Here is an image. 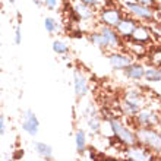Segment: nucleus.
<instances>
[{
	"label": "nucleus",
	"instance_id": "nucleus-1",
	"mask_svg": "<svg viewBox=\"0 0 161 161\" xmlns=\"http://www.w3.org/2000/svg\"><path fill=\"white\" fill-rule=\"evenodd\" d=\"M135 135L138 144L148 148L149 151H153L154 154L160 155L161 153V136L160 132L155 127H142L138 126L135 129Z\"/></svg>",
	"mask_w": 161,
	"mask_h": 161
},
{
	"label": "nucleus",
	"instance_id": "nucleus-2",
	"mask_svg": "<svg viewBox=\"0 0 161 161\" xmlns=\"http://www.w3.org/2000/svg\"><path fill=\"white\" fill-rule=\"evenodd\" d=\"M108 126L111 129V133L117 138L120 144H123L125 147H130V145H135L138 144L136 141V135H135V130H132L130 127H127L122 120L119 119H108Z\"/></svg>",
	"mask_w": 161,
	"mask_h": 161
},
{
	"label": "nucleus",
	"instance_id": "nucleus-3",
	"mask_svg": "<svg viewBox=\"0 0 161 161\" xmlns=\"http://www.w3.org/2000/svg\"><path fill=\"white\" fill-rule=\"evenodd\" d=\"M123 6H125V9L127 10V13H129L132 18H135L136 21H144V22L157 21V19H155V10H157L158 8L157 9L147 8V6H142V4L136 3V2H133V0H127V2H125Z\"/></svg>",
	"mask_w": 161,
	"mask_h": 161
},
{
	"label": "nucleus",
	"instance_id": "nucleus-4",
	"mask_svg": "<svg viewBox=\"0 0 161 161\" xmlns=\"http://www.w3.org/2000/svg\"><path fill=\"white\" fill-rule=\"evenodd\" d=\"M135 123L136 126L142 127H155L160 125V114L158 111H155L151 107H142L135 116Z\"/></svg>",
	"mask_w": 161,
	"mask_h": 161
},
{
	"label": "nucleus",
	"instance_id": "nucleus-5",
	"mask_svg": "<svg viewBox=\"0 0 161 161\" xmlns=\"http://www.w3.org/2000/svg\"><path fill=\"white\" fill-rule=\"evenodd\" d=\"M100 32L101 35L106 38L107 46H108V50H122L123 46H125V40L117 34V31L113 28V26H107V25H101L100 26Z\"/></svg>",
	"mask_w": 161,
	"mask_h": 161
},
{
	"label": "nucleus",
	"instance_id": "nucleus-6",
	"mask_svg": "<svg viewBox=\"0 0 161 161\" xmlns=\"http://www.w3.org/2000/svg\"><path fill=\"white\" fill-rule=\"evenodd\" d=\"M125 155L129 160H133V161H149V160H154L155 154L153 151H149L148 148L142 147V145L135 144V145H130V147H126Z\"/></svg>",
	"mask_w": 161,
	"mask_h": 161
},
{
	"label": "nucleus",
	"instance_id": "nucleus-7",
	"mask_svg": "<svg viewBox=\"0 0 161 161\" xmlns=\"http://www.w3.org/2000/svg\"><path fill=\"white\" fill-rule=\"evenodd\" d=\"M127 40L135 41V42H141V44H145V46H148V44L155 41L153 34H151V31H149L148 25H147V22H145V24H139V22H138V25L135 26L133 32H132L130 37Z\"/></svg>",
	"mask_w": 161,
	"mask_h": 161
},
{
	"label": "nucleus",
	"instance_id": "nucleus-8",
	"mask_svg": "<svg viewBox=\"0 0 161 161\" xmlns=\"http://www.w3.org/2000/svg\"><path fill=\"white\" fill-rule=\"evenodd\" d=\"M107 59L110 62L111 68L116 70H123L127 64L133 62V57L129 53H123V51L120 53V50H113L111 53H108Z\"/></svg>",
	"mask_w": 161,
	"mask_h": 161
},
{
	"label": "nucleus",
	"instance_id": "nucleus-9",
	"mask_svg": "<svg viewBox=\"0 0 161 161\" xmlns=\"http://www.w3.org/2000/svg\"><path fill=\"white\" fill-rule=\"evenodd\" d=\"M125 13L122 12L120 8H114V6H110V8L103 9L100 12V21L103 22V25L107 26H113L114 28L117 25V22L122 19V16Z\"/></svg>",
	"mask_w": 161,
	"mask_h": 161
},
{
	"label": "nucleus",
	"instance_id": "nucleus-10",
	"mask_svg": "<svg viewBox=\"0 0 161 161\" xmlns=\"http://www.w3.org/2000/svg\"><path fill=\"white\" fill-rule=\"evenodd\" d=\"M138 25V21H136L135 18H132L130 15H123L122 19L117 22V25L114 26V30L117 31V34L122 37L123 40H127L130 37V34L133 32L135 30V26Z\"/></svg>",
	"mask_w": 161,
	"mask_h": 161
},
{
	"label": "nucleus",
	"instance_id": "nucleus-11",
	"mask_svg": "<svg viewBox=\"0 0 161 161\" xmlns=\"http://www.w3.org/2000/svg\"><path fill=\"white\" fill-rule=\"evenodd\" d=\"M22 130L31 136H35L40 130V120L32 110H25L22 119Z\"/></svg>",
	"mask_w": 161,
	"mask_h": 161
},
{
	"label": "nucleus",
	"instance_id": "nucleus-12",
	"mask_svg": "<svg viewBox=\"0 0 161 161\" xmlns=\"http://www.w3.org/2000/svg\"><path fill=\"white\" fill-rule=\"evenodd\" d=\"M73 91L78 98L86 97V94L89 92V84L88 78L85 76L80 70H75L73 72Z\"/></svg>",
	"mask_w": 161,
	"mask_h": 161
},
{
	"label": "nucleus",
	"instance_id": "nucleus-13",
	"mask_svg": "<svg viewBox=\"0 0 161 161\" xmlns=\"http://www.w3.org/2000/svg\"><path fill=\"white\" fill-rule=\"evenodd\" d=\"M70 8H72V12L75 13L76 19H79V21H91V19L95 18L94 8H91V6H88V4H85V3H80L79 0H78L76 3L70 4Z\"/></svg>",
	"mask_w": 161,
	"mask_h": 161
},
{
	"label": "nucleus",
	"instance_id": "nucleus-14",
	"mask_svg": "<svg viewBox=\"0 0 161 161\" xmlns=\"http://www.w3.org/2000/svg\"><path fill=\"white\" fill-rule=\"evenodd\" d=\"M144 70H145V66L142 63H136V62H132L123 69L122 72L123 75L127 78V79L133 80V82H138V80H142L144 79Z\"/></svg>",
	"mask_w": 161,
	"mask_h": 161
},
{
	"label": "nucleus",
	"instance_id": "nucleus-15",
	"mask_svg": "<svg viewBox=\"0 0 161 161\" xmlns=\"http://www.w3.org/2000/svg\"><path fill=\"white\" fill-rule=\"evenodd\" d=\"M125 41L126 42H125L123 48H126V51H129V54L132 57H139V59L148 57V46L141 44V42L130 41V40H125Z\"/></svg>",
	"mask_w": 161,
	"mask_h": 161
},
{
	"label": "nucleus",
	"instance_id": "nucleus-16",
	"mask_svg": "<svg viewBox=\"0 0 161 161\" xmlns=\"http://www.w3.org/2000/svg\"><path fill=\"white\" fill-rule=\"evenodd\" d=\"M75 147H76V151L79 155H84L85 149L88 148V135L84 129H79L75 133Z\"/></svg>",
	"mask_w": 161,
	"mask_h": 161
},
{
	"label": "nucleus",
	"instance_id": "nucleus-17",
	"mask_svg": "<svg viewBox=\"0 0 161 161\" xmlns=\"http://www.w3.org/2000/svg\"><path fill=\"white\" fill-rule=\"evenodd\" d=\"M34 149L35 153L44 160H53V148H51V145L37 141V142H34Z\"/></svg>",
	"mask_w": 161,
	"mask_h": 161
},
{
	"label": "nucleus",
	"instance_id": "nucleus-18",
	"mask_svg": "<svg viewBox=\"0 0 161 161\" xmlns=\"http://www.w3.org/2000/svg\"><path fill=\"white\" fill-rule=\"evenodd\" d=\"M144 79L154 84H160L161 80V70L158 66H149L144 70Z\"/></svg>",
	"mask_w": 161,
	"mask_h": 161
},
{
	"label": "nucleus",
	"instance_id": "nucleus-19",
	"mask_svg": "<svg viewBox=\"0 0 161 161\" xmlns=\"http://www.w3.org/2000/svg\"><path fill=\"white\" fill-rule=\"evenodd\" d=\"M101 125H103V120L98 114H92V116H88V117H86V127H88L89 132H92L95 135L100 133Z\"/></svg>",
	"mask_w": 161,
	"mask_h": 161
},
{
	"label": "nucleus",
	"instance_id": "nucleus-20",
	"mask_svg": "<svg viewBox=\"0 0 161 161\" xmlns=\"http://www.w3.org/2000/svg\"><path fill=\"white\" fill-rule=\"evenodd\" d=\"M89 41L92 42L95 47H98L100 50L103 51H108V46H107V41L106 38L101 35V32L100 31H95V32H92V34H89Z\"/></svg>",
	"mask_w": 161,
	"mask_h": 161
},
{
	"label": "nucleus",
	"instance_id": "nucleus-21",
	"mask_svg": "<svg viewBox=\"0 0 161 161\" xmlns=\"http://www.w3.org/2000/svg\"><path fill=\"white\" fill-rule=\"evenodd\" d=\"M44 28H46V31L48 32V34L62 32V25L57 22V19H54V18H51V16H48V18L44 19Z\"/></svg>",
	"mask_w": 161,
	"mask_h": 161
},
{
	"label": "nucleus",
	"instance_id": "nucleus-22",
	"mask_svg": "<svg viewBox=\"0 0 161 161\" xmlns=\"http://www.w3.org/2000/svg\"><path fill=\"white\" fill-rule=\"evenodd\" d=\"M51 48H53V51H54L56 54H59V56H66L69 53V46L63 40H59V38L53 41Z\"/></svg>",
	"mask_w": 161,
	"mask_h": 161
},
{
	"label": "nucleus",
	"instance_id": "nucleus-23",
	"mask_svg": "<svg viewBox=\"0 0 161 161\" xmlns=\"http://www.w3.org/2000/svg\"><path fill=\"white\" fill-rule=\"evenodd\" d=\"M148 56H149V64L151 66H158L160 68V63H161V53H160V47L154 48L153 51H148Z\"/></svg>",
	"mask_w": 161,
	"mask_h": 161
},
{
	"label": "nucleus",
	"instance_id": "nucleus-24",
	"mask_svg": "<svg viewBox=\"0 0 161 161\" xmlns=\"http://www.w3.org/2000/svg\"><path fill=\"white\" fill-rule=\"evenodd\" d=\"M133 2L142 4V6H147V8H151V9H157L158 8L157 0H133Z\"/></svg>",
	"mask_w": 161,
	"mask_h": 161
},
{
	"label": "nucleus",
	"instance_id": "nucleus-25",
	"mask_svg": "<svg viewBox=\"0 0 161 161\" xmlns=\"http://www.w3.org/2000/svg\"><path fill=\"white\" fill-rule=\"evenodd\" d=\"M22 42V26H21V22L16 25V28H15V44L16 46H21Z\"/></svg>",
	"mask_w": 161,
	"mask_h": 161
},
{
	"label": "nucleus",
	"instance_id": "nucleus-26",
	"mask_svg": "<svg viewBox=\"0 0 161 161\" xmlns=\"http://www.w3.org/2000/svg\"><path fill=\"white\" fill-rule=\"evenodd\" d=\"M42 6H46L48 10H56L59 6V0H42Z\"/></svg>",
	"mask_w": 161,
	"mask_h": 161
},
{
	"label": "nucleus",
	"instance_id": "nucleus-27",
	"mask_svg": "<svg viewBox=\"0 0 161 161\" xmlns=\"http://www.w3.org/2000/svg\"><path fill=\"white\" fill-rule=\"evenodd\" d=\"M4 132H6V117L0 113V136H3Z\"/></svg>",
	"mask_w": 161,
	"mask_h": 161
},
{
	"label": "nucleus",
	"instance_id": "nucleus-28",
	"mask_svg": "<svg viewBox=\"0 0 161 161\" xmlns=\"http://www.w3.org/2000/svg\"><path fill=\"white\" fill-rule=\"evenodd\" d=\"M80 3H85V4H88V6H91V8H98L100 6V0H79Z\"/></svg>",
	"mask_w": 161,
	"mask_h": 161
},
{
	"label": "nucleus",
	"instance_id": "nucleus-29",
	"mask_svg": "<svg viewBox=\"0 0 161 161\" xmlns=\"http://www.w3.org/2000/svg\"><path fill=\"white\" fill-rule=\"evenodd\" d=\"M24 155H25V151L24 149H18V151H15L13 153V160H21V158H24Z\"/></svg>",
	"mask_w": 161,
	"mask_h": 161
},
{
	"label": "nucleus",
	"instance_id": "nucleus-30",
	"mask_svg": "<svg viewBox=\"0 0 161 161\" xmlns=\"http://www.w3.org/2000/svg\"><path fill=\"white\" fill-rule=\"evenodd\" d=\"M32 2H34V4L37 8H41L42 6V0H32Z\"/></svg>",
	"mask_w": 161,
	"mask_h": 161
},
{
	"label": "nucleus",
	"instance_id": "nucleus-31",
	"mask_svg": "<svg viewBox=\"0 0 161 161\" xmlns=\"http://www.w3.org/2000/svg\"><path fill=\"white\" fill-rule=\"evenodd\" d=\"M9 3H15V2H16V0H8Z\"/></svg>",
	"mask_w": 161,
	"mask_h": 161
},
{
	"label": "nucleus",
	"instance_id": "nucleus-32",
	"mask_svg": "<svg viewBox=\"0 0 161 161\" xmlns=\"http://www.w3.org/2000/svg\"><path fill=\"white\" fill-rule=\"evenodd\" d=\"M157 2H160V0H157Z\"/></svg>",
	"mask_w": 161,
	"mask_h": 161
}]
</instances>
